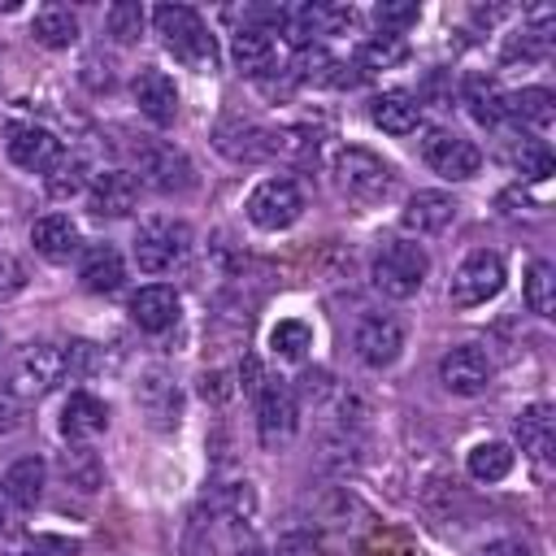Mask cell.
Masks as SVG:
<instances>
[{
    "label": "cell",
    "instance_id": "5b68a950",
    "mask_svg": "<svg viewBox=\"0 0 556 556\" xmlns=\"http://www.w3.org/2000/svg\"><path fill=\"white\" fill-rule=\"evenodd\" d=\"M191 248V230L187 222H174V217H148L139 230H135V265L143 274H165L174 269Z\"/></svg>",
    "mask_w": 556,
    "mask_h": 556
},
{
    "label": "cell",
    "instance_id": "7a4b0ae2",
    "mask_svg": "<svg viewBox=\"0 0 556 556\" xmlns=\"http://www.w3.org/2000/svg\"><path fill=\"white\" fill-rule=\"evenodd\" d=\"M426 274H430V256H426V248L413 243V239L387 243V248L378 252V261H374V287H378L382 295H391V300L417 295L421 282H426Z\"/></svg>",
    "mask_w": 556,
    "mask_h": 556
},
{
    "label": "cell",
    "instance_id": "2e32d148",
    "mask_svg": "<svg viewBox=\"0 0 556 556\" xmlns=\"http://www.w3.org/2000/svg\"><path fill=\"white\" fill-rule=\"evenodd\" d=\"M135 200H139V182L126 169H104L87 187V208L96 217H126L135 208Z\"/></svg>",
    "mask_w": 556,
    "mask_h": 556
},
{
    "label": "cell",
    "instance_id": "836d02e7",
    "mask_svg": "<svg viewBox=\"0 0 556 556\" xmlns=\"http://www.w3.org/2000/svg\"><path fill=\"white\" fill-rule=\"evenodd\" d=\"M61 469H65L70 486H78V491H96L104 482V465H100V456L91 447H70L65 460H61Z\"/></svg>",
    "mask_w": 556,
    "mask_h": 556
},
{
    "label": "cell",
    "instance_id": "30bf717a",
    "mask_svg": "<svg viewBox=\"0 0 556 556\" xmlns=\"http://www.w3.org/2000/svg\"><path fill=\"white\" fill-rule=\"evenodd\" d=\"M4 152H9L13 165H22V169H30V174H48V169L65 156L61 139H56L52 130L35 126V122H9V130H4Z\"/></svg>",
    "mask_w": 556,
    "mask_h": 556
},
{
    "label": "cell",
    "instance_id": "9c48e42d",
    "mask_svg": "<svg viewBox=\"0 0 556 556\" xmlns=\"http://www.w3.org/2000/svg\"><path fill=\"white\" fill-rule=\"evenodd\" d=\"M421 161L439 174V178H452V182H465L482 169V152L478 143H469L465 135L456 130H430L421 139Z\"/></svg>",
    "mask_w": 556,
    "mask_h": 556
},
{
    "label": "cell",
    "instance_id": "f35d334b",
    "mask_svg": "<svg viewBox=\"0 0 556 556\" xmlns=\"http://www.w3.org/2000/svg\"><path fill=\"white\" fill-rule=\"evenodd\" d=\"M513 165L526 174V178H534V182H543L547 174H552V152L539 143V139H521L517 148H513Z\"/></svg>",
    "mask_w": 556,
    "mask_h": 556
},
{
    "label": "cell",
    "instance_id": "8992f818",
    "mask_svg": "<svg viewBox=\"0 0 556 556\" xmlns=\"http://www.w3.org/2000/svg\"><path fill=\"white\" fill-rule=\"evenodd\" d=\"M135 169H139V178H143L152 191H161V195H182V191L195 187V169H191L187 152L174 148V143H165V139L139 143V148H135Z\"/></svg>",
    "mask_w": 556,
    "mask_h": 556
},
{
    "label": "cell",
    "instance_id": "603a6c76",
    "mask_svg": "<svg viewBox=\"0 0 556 556\" xmlns=\"http://www.w3.org/2000/svg\"><path fill=\"white\" fill-rule=\"evenodd\" d=\"M369 117L387 135H413L417 122H421V104L408 91H382V96L369 100Z\"/></svg>",
    "mask_w": 556,
    "mask_h": 556
},
{
    "label": "cell",
    "instance_id": "d4e9b609",
    "mask_svg": "<svg viewBox=\"0 0 556 556\" xmlns=\"http://www.w3.org/2000/svg\"><path fill=\"white\" fill-rule=\"evenodd\" d=\"M269 139H274V130L252 126V122H226L217 130V148L226 156H235V161H265L269 156Z\"/></svg>",
    "mask_w": 556,
    "mask_h": 556
},
{
    "label": "cell",
    "instance_id": "484cf974",
    "mask_svg": "<svg viewBox=\"0 0 556 556\" xmlns=\"http://www.w3.org/2000/svg\"><path fill=\"white\" fill-rule=\"evenodd\" d=\"M504 113L521 126H534V130H547L552 117H556V96L547 87H521L513 96H504Z\"/></svg>",
    "mask_w": 556,
    "mask_h": 556
},
{
    "label": "cell",
    "instance_id": "8d00e7d4",
    "mask_svg": "<svg viewBox=\"0 0 556 556\" xmlns=\"http://www.w3.org/2000/svg\"><path fill=\"white\" fill-rule=\"evenodd\" d=\"M213 508L226 513L230 521H252V513H256V491H252V482H230V486H222V491L213 495Z\"/></svg>",
    "mask_w": 556,
    "mask_h": 556
},
{
    "label": "cell",
    "instance_id": "b9f144b4",
    "mask_svg": "<svg viewBox=\"0 0 556 556\" xmlns=\"http://www.w3.org/2000/svg\"><path fill=\"white\" fill-rule=\"evenodd\" d=\"M278 556H321V543L313 534H282L278 539Z\"/></svg>",
    "mask_w": 556,
    "mask_h": 556
},
{
    "label": "cell",
    "instance_id": "277c9868",
    "mask_svg": "<svg viewBox=\"0 0 556 556\" xmlns=\"http://www.w3.org/2000/svg\"><path fill=\"white\" fill-rule=\"evenodd\" d=\"M391 165L378 156V152H369V148H343L339 156H334V182H339V191L348 195V200H356V204H374V200H382L387 191H391Z\"/></svg>",
    "mask_w": 556,
    "mask_h": 556
},
{
    "label": "cell",
    "instance_id": "ba28073f",
    "mask_svg": "<svg viewBox=\"0 0 556 556\" xmlns=\"http://www.w3.org/2000/svg\"><path fill=\"white\" fill-rule=\"evenodd\" d=\"M304 213V195L291 178H265L248 195V222L261 230H287Z\"/></svg>",
    "mask_w": 556,
    "mask_h": 556
},
{
    "label": "cell",
    "instance_id": "60d3db41",
    "mask_svg": "<svg viewBox=\"0 0 556 556\" xmlns=\"http://www.w3.org/2000/svg\"><path fill=\"white\" fill-rule=\"evenodd\" d=\"M374 17H378L382 35H400V30H408L421 13H417V4H378V9H374Z\"/></svg>",
    "mask_w": 556,
    "mask_h": 556
},
{
    "label": "cell",
    "instance_id": "e0dca14e",
    "mask_svg": "<svg viewBox=\"0 0 556 556\" xmlns=\"http://www.w3.org/2000/svg\"><path fill=\"white\" fill-rule=\"evenodd\" d=\"M78 282L91 291V295H113L122 282H126V265H122V252L113 243H91L78 261Z\"/></svg>",
    "mask_w": 556,
    "mask_h": 556
},
{
    "label": "cell",
    "instance_id": "74e56055",
    "mask_svg": "<svg viewBox=\"0 0 556 556\" xmlns=\"http://www.w3.org/2000/svg\"><path fill=\"white\" fill-rule=\"evenodd\" d=\"M83 174H87V165H83L78 156H61V161H56V165L43 174V182H48V195L65 200V195L83 191Z\"/></svg>",
    "mask_w": 556,
    "mask_h": 556
},
{
    "label": "cell",
    "instance_id": "7dc6e473",
    "mask_svg": "<svg viewBox=\"0 0 556 556\" xmlns=\"http://www.w3.org/2000/svg\"><path fill=\"white\" fill-rule=\"evenodd\" d=\"M478 556H534V552H530V543H521V539H491Z\"/></svg>",
    "mask_w": 556,
    "mask_h": 556
},
{
    "label": "cell",
    "instance_id": "ee69618b",
    "mask_svg": "<svg viewBox=\"0 0 556 556\" xmlns=\"http://www.w3.org/2000/svg\"><path fill=\"white\" fill-rule=\"evenodd\" d=\"M300 391H304L308 400H326L334 387H330V374H326V369H304V374H300Z\"/></svg>",
    "mask_w": 556,
    "mask_h": 556
},
{
    "label": "cell",
    "instance_id": "4316f807",
    "mask_svg": "<svg viewBox=\"0 0 556 556\" xmlns=\"http://www.w3.org/2000/svg\"><path fill=\"white\" fill-rule=\"evenodd\" d=\"M43 482H48V465H43L39 456H22V460L9 465V473H4L0 486L9 491V500H13L17 508H35L39 495H43Z\"/></svg>",
    "mask_w": 556,
    "mask_h": 556
},
{
    "label": "cell",
    "instance_id": "5bb4252c",
    "mask_svg": "<svg viewBox=\"0 0 556 556\" xmlns=\"http://www.w3.org/2000/svg\"><path fill=\"white\" fill-rule=\"evenodd\" d=\"M130 96L139 104V113L152 122V126H169L178 117V87L165 70H139L135 83H130Z\"/></svg>",
    "mask_w": 556,
    "mask_h": 556
},
{
    "label": "cell",
    "instance_id": "ffe728a7",
    "mask_svg": "<svg viewBox=\"0 0 556 556\" xmlns=\"http://www.w3.org/2000/svg\"><path fill=\"white\" fill-rule=\"evenodd\" d=\"M104 426H109L104 400H96V395H87V391H74V395L65 400V408H61V430H65L70 443H87V439L104 434Z\"/></svg>",
    "mask_w": 556,
    "mask_h": 556
},
{
    "label": "cell",
    "instance_id": "d590c367",
    "mask_svg": "<svg viewBox=\"0 0 556 556\" xmlns=\"http://www.w3.org/2000/svg\"><path fill=\"white\" fill-rule=\"evenodd\" d=\"M104 26H109V35H113L117 43H135L139 30H143V4H135V0H117V4H109Z\"/></svg>",
    "mask_w": 556,
    "mask_h": 556
},
{
    "label": "cell",
    "instance_id": "ac0fdd59",
    "mask_svg": "<svg viewBox=\"0 0 556 556\" xmlns=\"http://www.w3.org/2000/svg\"><path fill=\"white\" fill-rule=\"evenodd\" d=\"M452 217H456V200L447 191H417V195H408V204L400 213L404 230H413V235H439V230H447Z\"/></svg>",
    "mask_w": 556,
    "mask_h": 556
},
{
    "label": "cell",
    "instance_id": "bcb514c9",
    "mask_svg": "<svg viewBox=\"0 0 556 556\" xmlns=\"http://www.w3.org/2000/svg\"><path fill=\"white\" fill-rule=\"evenodd\" d=\"M17 426H22V408H17V400L9 391H0V439L13 434Z\"/></svg>",
    "mask_w": 556,
    "mask_h": 556
},
{
    "label": "cell",
    "instance_id": "6da1fadb",
    "mask_svg": "<svg viewBox=\"0 0 556 556\" xmlns=\"http://www.w3.org/2000/svg\"><path fill=\"white\" fill-rule=\"evenodd\" d=\"M152 22H156V35H161L165 52H174L182 65H191L200 74L204 70H217V39L208 35V26H204V17L195 9H187V4H161L152 13Z\"/></svg>",
    "mask_w": 556,
    "mask_h": 556
},
{
    "label": "cell",
    "instance_id": "e575fe53",
    "mask_svg": "<svg viewBox=\"0 0 556 556\" xmlns=\"http://www.w3.org/2000/svg\"><path fill=\"white\" fill-rule=\"evenodd\" d=\"M308 343H313V330H308L304 321H295V317H287V321H278V326L269 330V348H274V356H282V361H300V356L308 352Z\"/></svg>",
    "mask_w": 556,
    "mask_h": 556
},
{
    "label": "cell",
    "instance_id": "1f68e13d",
    "mask_svg": "<svg viewBox=\"0 0 556 556\" xmlns=\"http://www.w3.org/2000/svg\"><path fill=\"white\" fill-rule=\"evenodd\" d=\"M526 308L539 313V317L556 313V269L547 261H534L526 269Z\"/></svg>",
    "mask_w": 556,
    "mask_h": 556
},
{
    "label": "cell",
    "instance_id": "83f0119b",
    "mask_svg": "<svg viewBox=\"0 0 556 556\" xmlns=\"http://www.w3.org/2000/svg\"><path fill=\"white\" fill-rule=\"evenodd\" d=\"M30 35H35V43H43V48H70V43L78 39V17H74L65 4H43V9L35 13V22H30Z\"/></svg>",
    "mask_w": 556,
    "mask_h": 556
},
{
    "label": "cell",
    "instance_id": "3957f363",
    "mask_svg": "<svg viewBox=\"0 0 556 556\" xmlns=\"http://www.w3.org/2000/svg\"><path fill=\"white\" fill-rule=\"evenodd\" d=\"M61 378H65V348H56V343H26L9 361V395L39 400V395L56 391Z\"/></svg>",
    "mask_w": 556,
    "mask_h": 556
},
{
    "label": "cell",
    "instance_id": "816d5d0a",
    "mask_svg": "<svg viewBox=\"0 0 556 556\" xmlns=\"http://www.w3.org/2000/svg\"><path fill=\"white\" fill-rule=\"evenodd\" d=\"M22 556H39V552H22Z\"/></svg>",
    "mask_w": 556,
    "mask_h": 556
},
{
    "label": "cell",
    "instance_id": "9a60e30c",
    "mask_svg": "<svg viewBox=\"0 0 556 556\" xmlns=\"http://www.w3.org/2000/svg\"><path fill=\"white\" fill-rule=\"evenodd\" d=\"M135 400L143 408V417L156 426V430H174L178 417H182V391L174 378L165 374H143L139 387H135Z\"/></svg>",
    "mask_w": 556,
    "mask_h": 556
},
{
    "label": "cell",
    "instance_id": "4fadbf2b",
    "mask_svg": "<svg viewBox=\"0 0 556 556\" xmlns=\"http://www.w3.org/2000/svg\"><path fill=\"white\" fill-rule=\"evenodd\" d=\"M439 382L452 391V395H482L486 391V382H491V361H486V352L482 348H473V343H460V348H452L443 361H439Z\"/></svg>",
    "mask_w": 556,
    "mask_h": 556
},
{
    "label": "cell",
    "instance_id": "7402d4cb",
    "mask_svg": "<svg viewBox=\"0 0 556 556\" xmlns=\"http://www.w3.org/2000/svg\"><path fill=\"white\" fill-rule=\"evenodd\" d=\"M513 430H517V443H521L526 456H534V460H547L552 456V443H556V413H552V404L521 408Z\"/></svg>",
    "mask_w": 556,
    "mask_h": 556
},
{
    "label": "cell",
    "instance_id": "cb8c5ba5",
    "mask_svg": "<svg viewBox=\"0 0 556 556\" xmlns=\"http://www.w3.org/2000/svg\"><path fill=\"white\" fill-rule=\"evenodd\" d=\"M30 243H35V252L48 256V261H70V256L78 252V226H74L65 213H48V217H39V222L30 226Z\"/></svg>",
    "mask_w": 556,
    "mask_h": 556
},
{
    "label": "cell",
    "instance_id": "f1b7e54d",
    "mask_svg": "<svg viewBox=\"0 0 556 556\" xmlns=\"http://www.w3.org/2000/svg\"><path fill=\"white\" fill-rule=\"evenodd\" d=\"M230 56L243 74H265L274 65V39L256 26H239L235 39H230Z\"/></svg>",
    "mask_w": 556,
    "mask_h": 556
},
{
    "label": "cell",
    "instance_id": "f6af8a7d",
    "mask_svg": "<svg viewBox=\"0 0 556 556\" xmlns=\"http://www.w3.org/2000/svg\"><path fill=\"white\" fill-rule=\"evenodd\" d=\"M22 282H26V269H22V261H17V256H0V295L17 291Z\"/></svg>",
    "mask_w": 556,
    "mask_h": 556
},
{
    "label": "cell",
    "instance_id": "7c38bea8",
    "mask_svg": "<svg viewBox=\"0 0 556 556\" xmlns=\"http://www.w3.org/2000/svg\"><path fill=\"white\" fill-rule=\"evenodd\" d=\"M256 434L265 447H278L295 434V395L287 382H265L256 391Z\"/></svg>",
    "mask_w": 556,
    "mask_h": 556
},
{
    "label": "cell",
    "instance_id": "f907efd6",
    "mask_svg": "<svg viewBox=\"0 0 556 556\" xmlns=\"http://www.w3.org/2000/svg\"><path fill=\"white\" fill-rule=\"evenodd\" d=\"M13 508H17V504H13V500H9V491L0 486V534H4V530H13Z\"/></svg>",
    "mask_w": 556,
    "mask_h": 556
},
{
    "label": "cell",
    "instance_id": "c3c4849f",
    "mask_svg": "<svg viewBox=\"0 0 556 556\" xmlns=\"http://www.w3.org/2000/svg\"><path fill=\"white\" fill-rule=\"evenodd\" d=\"M200 395H204V400H213V404H222V400L230 395L226 374H204V378H200Z\"/></svg>",
    "mask_w": 556,
    "mask_h": 556
},
{
    "label": "cell",
    "instance_id": "52a82bcc",
    "mask_svg": "<svg viewBox=\"0 0 556 556\" xmlns=\"http://www.w3.org/2000/svg\"><path fill=\"white\" fill-rule=\"evenodd\" d=\"M504 287V261L495 252H469L456 274H452V287H447V300L456 308H478L486 300H495Z\"/></svg>",
    "mask_w": 556,
    "mask_h": 556
},
{
    "label": "cell",
    "instance_id": "d6986e66",
    "mask_svg": "<svg viewBox=\"0 0 556 556\" xmlns=\"http://www.w3.org/2000/svg\"><path fill=\"white\" fill-rule=\"evenodd\" d=\"M130 321L139 330H148V334L169 330L178 321V295H174V287H161V282L139 287L135 300H130Z\"/></svg>",
    "mask_w": 556,
    "mask_h": 556
},
{
    "label": "cell",
    "instance_id": "8fae6325",
    "mask_svg": "<svg viewBox=\"0 0 556 556\" xmlns=\"http://www.w3.org/2000/svg\"><path fill=\"white\" fill-rule=\"evenodd\" d=\"M352 348H356V356H361L369 369H387V365H395L400 352H404V326H400L391 313H365V317L356 321Z\"/></svg>",
    "mask_w": 556,
    "mask_h": 556
},
{
    "label": "cell",
    "instance_id": "7bdbcfd3",
    "mask_svg": "<svg viewBox=\"0 0 556 556\" xmlns=\"http://www.w3.org/2000/svg\"><path fill=\"white\" fill-rule=\"evenodd\" d=\"M91 361H96V352H91V343H65V374L74 378V374H87L91 369Z\"/></svg>",
    "mask_w": 556,
    "mask_h": 556
},
{
    "label": "cell",
    "instance_id": "4dcf8cb0",
    "mask_svg": "<svg viewBox=\"0 0 556 556\" xmlns=\"http://www.w3.org/2000/svg\"><path fill=\"white\" fill-rule=\"evenodd\" d=\"M465 104H469V117L482 122V126H495V122L504 117V96H500V87H495L491 78H482V74H469V78H465Z\"/></svg>",
    "mask_w": 556,
    "mask_h": 556
},
{
    "label": "cell",
    "instance_id": "681fc988",
    "mask_svg": "<svg viewBox=\"0 0 556 556\" xmlns=\"http://www.w3.org/2000/svg\"><path fill=\"white\" fill-rule=\"evenodd\" d=\"M239 382H243V391H261V365L252 361V356H243V365H239Z\"/></svg>",
    "mask_w": 556,
    "mask_h": 556
},
{
    "label": "cell",
    "instance_id": "f546056e",
    "mask_svg": "<svg viewBox=\"0 0 556 556\" xmlns=\"http://www.w3.org/2000/svg\"><path fill=\"white\" fill-rule=\"evenodd\" d=\"M404 56H408L404 35H369V39L356 43V70H361V74L395 70V65H404Z\"/></svg>",
    "mask_w": 556,
    "mask_h": 556
},
{
    "label": "cell",
    "instance_id": "ab89813d",
    "mask_svg": "<svg viewBox=\"0 0 556 556\" xmlns=\"http://www.w3.org/2000/svg\"><path fill=\"white\" fill-rule=\"evenodd\" d=\"M356 26L352 4H313V30L317 35H348Z\"/></svg>",
    "mask_w": 556,
    "mask_h": 556
},
{
    "label": "cell",
    "instance_id": "d6a6232c",
    "mask_svg": "<svg viewBox=\"0 0 556 556\" xmlns=\"http://www.w3.org/2000/svg\"><path fill=\"white\" fill-rule=\"evenodd\" d=\"M465 465H469V473L478 482H500L513 469V447L508 443H478V447H469V460Z\"/></svg>",
    "mask_w": 556,
    "mask_h": 556
},
{
    "label": "cell",
    "instance_id": "44dd1931",
    "mask_svg": "<svg viewBox=\"0 0 556 556\" xmlns=\"http://www.w3.org/2000/svg\"><path fill=\"white\" fill-rule=\"evenodd\" d=\"M291 78L295 83H304V87H343V83H352L356 74H348V65L343 61H334L326 48H300L295 52V61H291Z\"/></svg>",
    "mask_w": 556,
    "mask_h": 556
}]
</instances>
